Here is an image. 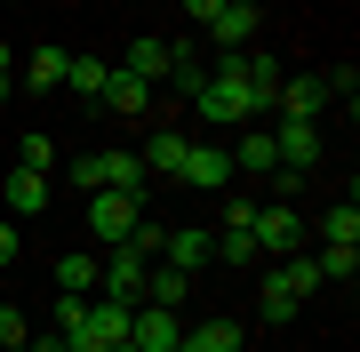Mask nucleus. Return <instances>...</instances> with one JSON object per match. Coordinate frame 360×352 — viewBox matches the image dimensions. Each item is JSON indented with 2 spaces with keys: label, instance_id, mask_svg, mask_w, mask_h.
I'll list each match as a JSON object with an SVG mask.
<instances>
[{
  "label": "nucleus",
  "instance_id": "nucleus-1",
  "mask_svg": "<svg viewBox=\"0 0 360 352\" xmlns=\"http://www.w3.org/2000/svg\"><path fill=\"white\" fill-rule=\"evenodd\" d=\"M184 16H193L200 40H217V48H248V40H257V25H264L257 0H193Z\"/></svg>",
  "mask_w": 360,
  "mask_h": 352
},
{
  "label": "nucleus",
  "instance_id": "nucleus-17",
  "mask_svg": "<svg viewBox=\"0 0 360 352\" xmlns=\"http://www.w3.org/2000/svg\"><path fill=\"white\" fill-rule=\"evenodd\" d=\"M120 72H136L144 89H153V80L168 72V40H160V32H136V40H129V56H120Z\"/></svg>",
  "mask_w": 360,
  "mask_h": 352
},
{
  "label": "nucleus",
  "instance_id": "nucleus-3",
  "mask_svg": "<svg viewBox=\"0 0 360 352\" xmlns=\"http://www.w3.org/2000/svg\"><path fill=\"white\" fill-rule=\"evenodd\" d=\"M336 105V89H328V72H296V80H281V120H312V129H321V112Z\"/></svg>",
  "mask_w": 360,
  "mask_h": 352
},
{
  "label": "nucleus",
  "instance_id": "nucleus-24",
  "mask_svg": "<svg viewBox=\"0 0 360 352\" xmlns=\"http://www.w3.org/2000/svg\"><path fill=\"white\" fill-rule=\"evenodd\" d=\"M16 169H32V176H56V136H25V160Z\"/></svg>",
  "mask_w": 360,
  "mask_h": 352
},
{
  "label": "nucleus",
  "instance_id": "nucleus-20",
  "mask_svg": "<svg viewBox=\"0 0 360 352\" xmlns=\"http://www.w3.org/2000/svg\"><path fill=\"white\" fill-rule=\"evenodd\" d=\"M321 248H360V209L352 200H336V209L321 216Z\"/></svg>",
  "mask_w": 360,
  "mask_h": 352
},
{
  "label": "nucleus",
  "instance_id": "nucleus-30",
  "mask_svg": "<svg viewBox=\"0 0 360 352\" xmlns=\"http://www.w3.org/2000/svg\"><path fill=\"white\" fill-rule=\"evenodd\" d=\"M8 89H16V48L0 40V96H8Z\"/></svg>",
  "mask_w": 360,
  "mask_h": 352
},
{
  "label": "nucleus",
  "instance_id": "nucleus-6",
  "mask_svg": "<svg viewBox=\"0 0 360 352\" xmlns=\"http://www.w3.org/2000/svg\"><path fill=\"white\" fill-rule=\"evenodd\" d=\"M176 184H193V193H232V152L224 144H193V152H184V169H176Z\"/></svg>",
  "mask_w": 360,
  "mask_h": 352
},
{
  "label": "nucleus",
  "instance_id": "nucleus-18",
  "mask_svg": "<svg viewBox=\"0 0 360 352\" xmlns=\"http://www.w3.org/2000/svg\"><path fill=\"white\" fill-rule=\"evenodd\" d=\"M257 313H264L272 328H288L296 313H304V296H296V288H288L281 273H264V288H257Z\"/></svg>",
  "mask_w": 360,
  "mask_h": 352
},
{
  "label": "nucleus",
  "instance_id": "nucleus-23",
  "mask_svg": "<svg viewBox=\"0 0 360 352\" xmlns=\"http://www.w3.org/2000/svg\"><path fill=\"white\" fill-rule=\"evenodd\" d=\"M65 184H72L80 200H89V193H104V152H80L72 169H65Z\"/></svg>",
  "mask_w": 360,
  "mask_h": 352
},
{
  "label": "nucleus",
  "instance_id": "nucleus-13",
  "mask_svg": "<svg viewBox=\"0 0 360 352\" xmlns=\"http://www.w3.org/2000/svg\"><path fill=\"white\" fill-rule=\"evenodd\" d=\"M184 152H193V136H176V129H153V136L136 144L144 176H176V169H184Z\"/></svg>",
  "mask_w": 360,
  "mask_h": 352
},
{
  "label": "nucleus",
  "instance_id": "nucleus-19",
  "mask_svg": "<svg viewBox=\"0 0 360 352\" xmlns=\"http://www.w3.org/2000/svg\"><path fill=\"white\" fill-rule=\"evenodd\" d=\"M184 296H193V280H184V273H168V264H153V273H144V304H160V313H176Z\"/></svg>",
  "mask_w": 360,
  "mask_h": 352
},
{
  "label": "nucleus",
  "instance_id": "nucleus-4",
  "mask_svg": "<svg viewBox=\"0 0 360 352\" xmlns=\"http://www.w3.org/2000/svg\"><path fill=\"white\" fill-rule=\"evenodd\" d=\"M208 256H217V233H208V224H176V233L160 240V264H168V273H184V280H200Z\"/></svg>",
  "mask_w": 360,
  "mask_h": 352
},
{
  "label": "nucleus",
  "instance_id": "nucleus-31",
  "mask_svg": "<svg viewBox=\"0 0 360 352\" xmlns=\"http://www.w3.org/2000/svg\"><path fill=\"white\" fill-rule=\"evenodd\" d=\"M104 352H136V344H129V337H120V344H104Z\"/></svg>",
  "mask_w": 360,
  "mask_h": 352
},
{
  "label": "nucleus",
  "instance_id": "nucleus-14",
  "mask_svg": "<svg viewBox=\"0 0 360 352\" xmlns=\"http://www.w3.org/2000/svg\"><path fill=\"white\" fill-rule=\"evenodd\" d=\"M224 152H232V176H272L281 169V160H272V129H240Z\"/></svg>",
  "mask_w": 360,
  "mask_h": 352
},
{
  "label": "nucleus",
  "instance_id": "nucleus-32",
  "mask_svg": "<svg viewBox=\"0 0 360 352\" xmlns=\"http://www.w3.org/2000/svg\"><path fill=\"white\" fill-rule=\"evenodd\" d=\"M8 352H32V344H8Z\"/></svg>",
  "mask_w": 360,
  "mask_h": 352
},
{
  "label": "nucleus",
  "instance_id": "nucleus-8",
  "mask_svg": "<svg viewBox=\"0 0 360 352\" xmlns=\"http://www.w3.org/2000/svg\"><path fill=\"white\" fill-rule=\"evenodd\" d=\"M129 344L136 352H176L184 344V320L160 313V304H136V313H129Z\"/></svg>",
  "mask_w": 360,
  "mask_h": 352
},
{
  "label": "nucleus",
  "instance_id": "nucleus-2",
  "mask_svg": "<svg viewBox=\"0 0 360 352\" xmlns=\"http://www.w3.org/2000/svg\"><path fill=\"white\" fill-rule=\"evenodd\" d=\"M248 240H257V256L264 264H281V256H304V216L296 209H281V200H257V224H248Z\"/></svg>",
  "mask_w": 360,
  "mask_h": 352
},
{
  "label": "nucleus",
  "instance_id": "nucleus-27",
  "mask_svg": "<svg viewBox=\"0 0 360 352\" xmlns=\"http://www.w3.org/2000/svg\"><path fill=\"white\" fill-rule=\"evenodd\" d=\"M80 313H89V296H56V337H65V344L80 337Z\"/></svg>",
  "mask_w": 360,
  "mask_h": 352
},
{
  "label": "nucleus",
  "instance_id": "nucleus-22",
  "mask_svg": "<svg viewBox=\"0 0 360 352\" xmlns=\"http://www.w3.org/2000/svg\"><path fill=\"white\" fill-rule=\"evenodd\" d=\"M104 80H112L104 56H72V65H65V89H80V96H104Z\"/></svg>",
  "mask_w": 360,
  "mask_h": 352
},
{
  "label": "nucleus",
  "instance_id": "nucleus-5",
  "mask_svg": "<svg viewBox=\"0 0 360 352\" xmlns=\"http://www.w3.org/2000/svg\"><path fill=\"white\" fill-rule=\"evenodd\" d=\"M129 337V304H112V296H89V313H80V337L72 352H104V344H120Z\"/></svg>",
  "mask_w": 360,
  "mask_h": 352
},
{
  "label": "nucleus",
  "instance_id": "nucleus-15",
  "mask_svg": "<svg viewBox=\"0 0 360 352\" xmlns=\"http://www.w3.org/2000/svg\"><path fill=\"white\" fill-rule=\"evenodd\" d=\"M240 344H248V328L232 313H208L200 328H184V352H240Z\"/></svg>",
  "mask_w": 360,
  "mask_h": 352
},
{
  "label": "nucleus",
  "instance_id": "nucleus-26",
  "mask_svg": "<svg viewBox=\"0 0 360 352\" xmlns=\"http://www.w3.org/2000/svg\"><path fill=\"white\" fill-rule=\"evenodd\" d=\"M217 256H224V264H240V273H248V264H264V256H257V240H248V233H217Z\"/></svg>",
  "mask_w": 360,
  "mask_h": 352
},
{
  "label": "nucleus",
  "instance_id": "nucleus-11",
  "mask_svg": "<svg viewBox=\"0 0 360 352\" xmlns=\"http://www.w3.org/2000/svg\"><path fill=\"white\" fill-rule=\"evenodd\" d=\"M65 65H72V48L40 40V48L25 56V96H49V89H65Z\"/></svg>",
  "mask_w": 360,
  "mask_h": 352
},
{
  "label": "nucleus",
  "instance_id": "nucleus-29",
  "mask_svg": "<svg viewBox=\"0 0 360 352\" xmlns=\"http://www.w3.org/2000/svg\"><path fill=\"white\" fill-rule=\"evenodd\" d=\"M8 344H25V313H16V304H0V352Z\"/></svg>",
  "mask_w": 360,
  "mask_h": 352
},
{
  "label": "nucleus",
  "instance_id": "nucleus-28",
  "mask_svg": "<svg viewBox=\"0 0 360 352\" xmlns=\"http://www.w3.org/2000/svg\"><path fill=\"white\" fill-rule=\"evenodd\" d=\"M16 256H25V233H16L8 216H0V273H16Z\"/></svg>",
  "mask_w": 360,
  "mask_h": 352
},
{
  "label": "nucleus",
  "instance_id": "nucleus-25",
  "mask_svg": "<svg viewBox=\"0 0 360 352\" xmlns=\"http://www.w3.org/2000/svg\"><path fill=\"white\" fill-rule=\"evenodd\" d=\"M160 240H168V224H160V216H136V233H129V248H136L144 264L160 256Z\"/></svg>",
  "mask_w": 360,
  "mask_h": 352
},
{
  "label": "nucleus",
  "instance_id": "nucleus-12",
  "mask_svg": "<svg viewBox=\"0 0 360 352\" xmlns=\"http://www.w3.org/2000/svg\"><path fill=\"white\" fill-rule=\"evenodd\" d=\"M96 105H104V112H120V120H144V112H153V89H144L136 72H120V65H112V80H104Z\"/></svg>",
  "mask_w": 360,
  "mask_h": 352
},
{
  "label": "nucleus",
  "instance_id": "nucleus-21",
  "mask_svg": "<svg viewBox=\"0 0 360 352\" xmlns=\"http://www.w3.org/2000/svg\"><path fill=\"white\" fill-rule=\"evenodd\" d=\"M8 209L40 216V209H49V176H32V169H8Z\"/></svg>",
  "mask_w": 360,
  "mask_h": 352
},
{
  "label": "nucleus",
  "instance_id": "nucleus-10",
  "mask_svg": "<svg viewBox=\"0 0 360 352\" xmlns=\"http://www.w3.org/2000/svg\"><path fill=\"white\" fill-rule=\"evenodd\" d=\"M104 193H129L136 209H153V176H144L136 152H104Z\"/></svg>",
  "mask_w": 360,
  "mask_h": 352
},
{
  "label": "nucleus",
  "instance_id": "nucleus-33",
  "mask_svg": "<svg viewBox=\"0 0 360 352\" xmlns=\"http://www.w3.org/2000/svg\"><path fill=\"white\" fill-rule=\"evenodd\" d=\"M176 352H184V344H176Z\"/></svg>",
  "mask_w": 360,
  "mask_h": 352
},
{
  "label": "nucleus",
  "instance_id": "nucleus-7",
  "mask_svg": "<svg viewBox=\"0 0 360 352\" xmlns=\"http://www.w3.org/2000/svg\"><path fill=\"white\" fill-rule=\"evenodd\" d=\"M136 216H144V209H136L129 193H89V233H96L104 248L129 240V233H136Z\"/></svg>",
  "mask_w": 360,
  "mask_h": 352
},
{
  "label": "nucleus",
  "instance_id": "nucleus-9",
  "mask_svg": "<svg viewBox=\"0 0 360 352\" xmlns=\"http://www.w3.org/2000/svg\"><path fill=\"white\" fill-rule=\"evenodd\" d=\"M272 160L304 176L312 160H321V129H312V120H281V129H272Z\"/></svg>",
  "mask_w": 360,
  "mask_h": 352
},
{
  "label": "nucleus",
  "instance_id": "nucleus-16",
  "mask_svg": "<svg viewBox=\"0 0 360 352\" xmlns=\"http://www.w3.org/2000/svg\"><path fill=\"white\" fill-rule=\"evenodd\" d=\"M96 273H104L96 248H72V256H56V296H96Z\"/></svg>",
  "mask_w": 360,
  "mask_h": 352
}]
</instances>
